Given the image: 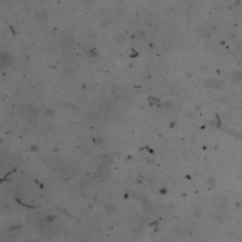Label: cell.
<instances>
[{"instance_id": "obj_1", "label": "cell", "mask_w": 242, "mask_h": 242, "mask_svg": "<svg viewBox=\"0 0 242 242\" xmlns=\"http://www.w3.org/2000/svg\"><path fill=\"white\" fill-rule=\"evenodd\" d=\"M213 203L217 208H219V209L224 208L227 204V199L223 196H217L214 198Z\"/></svg>"}]
</instances>
